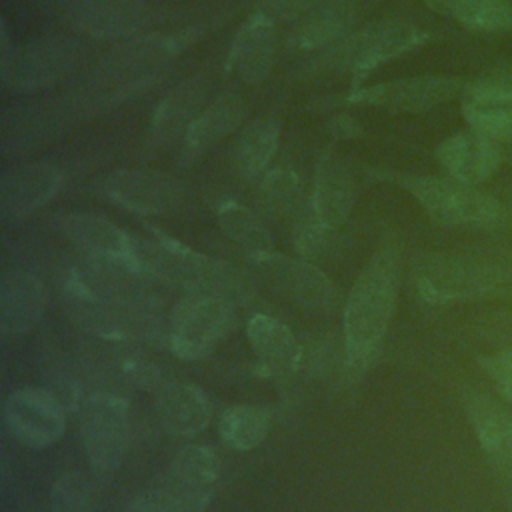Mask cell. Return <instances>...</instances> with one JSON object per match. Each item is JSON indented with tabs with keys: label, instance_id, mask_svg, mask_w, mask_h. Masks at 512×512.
I'll return each instance as SVG.
<instances>
[{
	"label": "cell",
	"instance_id": "obj_1",
	"mask_svg": "<svg viewBox=\"0 0 512 512\" xmlns=\"http://www.w3.org/2000/svg\"><path fill=\"white\" fill-rule=\"evenodd\" d=\"M198 28L178 34H150L118 46L78 90L74 106L98 110L152 82L158 68L198 38Z\"/></svg>",
	"mask_w": 512,
	"mask_h": 512
},
{
	"label": "cell",
	"instance_id": "obj_2",
	"mask_svg": "<svg viewBox=\"0 0 512 512\" xmlns=\"http://www.w3.org/2000/svg\"><path fill=\"white\" fill-rule=\"evenodd\" d=\"M398 294V256L382 246L360 272L344 306V340L352 364H362L382 342Z\"/></svg>",
	"mask_w": 512,
	"mask_h": 512
},
{
	"label": "cell",
	"instance_id": "obj_3",
	"mask_svg": "<svg viewBox=\"0 0 512 512\" xmlns=\"http://www.w3.org/2000/svg\"><path fill=\"white\" fill-rule=\"evenodd\" d=\"M152 242L136 238V266L166 286L182 288L188 294H218L230 298L238 292L234 276L216 260L180 244L154 230Z\"/></svg>",
	"mask_w": 512,
	"mask_h": 512
},
{
	"label": "cell",
	"instance_id": "obj_4",
	"mask_svg": "<svg viewBox=\"0 0 512 512\" xmlns=\"http://www.w3.org/2000/svg\"><path fill=\"white\" fill-rule=\"evenodd\" d=\"M62 300L68 316L86 332L108 340L156 342L164 334L160 308L128 306L88 290L68 270L62 282Z\"/></svg>",
	"mask_w": 512,
	"mask_h": 512
},
{
	"label": "cell",
	"instance_id": "obj_5",
	"mask_svg": "<svg viewBox=\"0 0 512 512\" xmlns=\"http://www.w3.org/2000/svg\"><path fill=\"white\" fill-rule=\"evenodd\" d=\"M220 474L218 456L206 446L180 450L160 480L144 492L130 512H204Z\"/></svg>",
	"mask_w": 512,
	"mask_h": 512
},
{
	"label": "cell",
	"instance_id": "obj_6",
	"mask_svg": "<svg viewBox=\"0 0 512 512\" xmlns=\"http://www.w3.org/2000/svg\"><path fill=\"white\" fill-rule=\"evenodd\" d=\"M404 186L428 216L446 226H496L504 218L500 202L474 184L450 176L398 174Z\"/></svg>",
	"mask_w": 512,
	"mask_h": 512
},
{
	"label": "cell",
	"instance_id": "obj_7",
	"mask_svg": "<svg viewBox=\"0 0 512 512\" xmlns=\"http://www.w3.org/2000/svg\"><path fill=\"white\" fill-rule=\"evenodd\" d=\"M80 60V46L68 36H40L14 46L0 58L2 86L16 94H38L66 78Z\"/></svg>",
	"mask_w": 512,
	"mask_h": 512
},
{
	"label": "cell",
	"instance_id": "obj_8",
	"mask_svg": "<svg viewBox=\"0 0 512 512\" xmlns=\"http://www.w3.org/2000/svg\"><path fill=\"white\" fill-rule=\"evenodd\" d=\"M428 40V32L414 24L384 20L368 24L342 38L330 48L326 60L336 70L366 74L388 60L420 48Z\"/></svg>",
	"mask_w": 512,
	"mask_h": 512
},
{
	"label": "cell",
	"instance_id": "obj_9",
	"mask_svg": "<svg viewBox=\"0 0 512 512\" xmlns=\"http://www.w3.org/2000/svg\"><path fill=\"white\" fill-rule=\"evenodd\" d=\"M412 284L422 302L442 306L486 296L496 286V272L470 258L426 254L414 262Z\"/></svg>",
	"mask_w": 512,
	"mask_h": 512
},
{
	"label": "cell",
	"instance_id": "obj_10",
	"mask_svg": "<svg viewBox=\"0 0 512 512\" xmlns=\"http://www.w3.org/2000/svg\"><path fill=\"white\" fill-rule=\"evenodd\" d=\"M86 460L98 476H110L128 448V404L112 392H92L82 402Z\"/></svg>",
	"mask_w": 512,
	"mask_h": 512
},
{
	"label": "cell",
	"instance_id": "obj_11",
	"mask_svg": "<svg viewBox=\"0 0 512 512\" xmlns=\"http://www.w3.org/2000/svg\"><path fill=\"white\" fill-rule=\"evenodd\" d=\"M232 320L230 298L218 294H188L168 324V340L176 356L196 360L208 354L226 334Z\"/></svg>",
	"mask_w": 512,
	"mask_h": 512
},
{
	"label": "cell",
	"instance_id": "obj_12",
	"mask_svg": "<svg viewBox=\"0 0 512 512\" xmlns=\"http://www.w3.org/2000/svg\"><path fill=\"white\" fill-rule=\"evenodd\" d=\"M466 82L452 76H412L356 88L346 102L368 104L396 112H424L464 94Z\"/></svg>",
	"mask_w": 512,
	"mask_h": 512
},
{
	"label": "cell",
	"instance_id": "obj_13",
	"mask_svg": "<svg viewBox=\"0 0 512 512\" xmlns=\"http://www.w3.org/2000/svg\"><path fill=\"white\" fill-rule=\"evenodd\" d=\"M262 278L296 304L320 312H328L338 302L336 286L324 272L306 260L264 252L250 256Z\"/></svg>",
	"mask_w": 512,
	"mask_h": 512
},
{
	"label": "cell",
	"instance_id": "obj_14",
	"mask_svg": "<svg viewBox=\"0 0 512 512\" xmlns=\"http://www.w3.org/2000/svg\"><path fill=\"white\" fill-rule=\"evenodd\" d=\"M4 420L10 432L30 448H44L56 442L64 428L60 400L48 388H20L4 400Z\"/></svg>",
	"mask_w": 512,
	"mask_h": 512
},
{
	"label": "cell",
	"instance_id": "obj_15",
	"mask_svg": "<svg viewBox=\"0 0 512 512\" xmlns=\"http://www.w3.org/2000/svg\"><path fill=\"white\" fill-rule=\"evenodd\" d=\"M106 194L126 210L138 214H166L182 200V184L158 170L124 168L106 176Z\"/></svg>",
	"mask_w": 512,
	"mask_h": 512
},
{
	"label": "cell",
	"instance_id": "obj_16",
	"mask_svg": "<svg viewBox=\"0 0 512 512\" xmlns=\"http://www.w3.org/2000/svg\"><path fill=\"white\" fill-rule=\"evenodd\" d=\"M462 404L472 432L494 470L502 478L512 476V412L478 390H464Z\"/></svg>",
	"mask_w": 512,
	"mask_h": 512
},
{
	"label": "cell",
	"instance_id": "obj_17",
	"mask_svg": "<svg viewBox=\"0 0 512 512\" xmlns=\"http://www.w3.org/2000/svg\"><path fill=\"white\" fill-rule=\"evenodd\" d=\"M466 124L498 144H512V80L482 78L462 94Z\"/></svg>",
	"mask_w": 512,
	"mask_h": 512
},
{
	"label": "cell",
	"instance_id": "obj_18",
	"mask_svg": "<svg viewBox=\"0 0 512 512\" xmlns=\"http://www.w3.org/2000/svg\"><path fill=\"white\" fill-rule=\"evenodd\" d=\"M62 172L50 162H30L6 170L0 178V212L4 218H24L44 206L62 186Z\"/></svg>",
	"mask_w": 512,
	"mask_h": 512
},
{
	"label": "cell",
	"instance_id": "obj_19",
	"mask_svg": "<svg viewBox=\"0 0 512 512\" xmlns=\"http://www.w3.org/2000/svg\"><path fill=\"white\" fill-rule=\"evenodd\" d=\"M436 158L446 176L478 186L494 176L502 162V152L498 142L468 128L442 140L436 148Z\"/></svg>",
	"mask_w": 512,
	"mask_h": 512
},
{
	"label": "cell",
	"instance_id": "obj_20",
	"mask_svg": "<svg viewBox=\"0 0 512 512\" xmlns=\"http://www.w3.org/2000/svg\"><path fill=\"white\" fill-rule=\"evenodd\" d=\"M56 224L72 244L86 252V256H100L136 264V238H132L110 220L96 214L70 212L62 214Z\"/></svg>",
	"mask_w": 512,
	"mask_h": 512
},
{
	"label": "cell",
	"instance_id": "obj_21",
	"mask_svg": "<svg viewBox=\"0 0 512 512\" xmlns=\"http://www.w3.org/2000/svg\"><path fill=\"white\" fill-rule=\"evenodd\" d=\"M246 336L266 376L280 382L294 376L300 366V346L286 324L268 314H256L246 324Z\"/></svg>",
	"mask_w": 512,
	"mask_h": 512
},
{
	"label": "cell",
	"instance_id": "obj_22",
	"mask_svg": "<svg viewBox=\"0 0 512 512\" xmlns=\"http://www.w3.org/2000/svg\"><path fill=\"white\" fill-rule=\"evenodd\" d=\"M274 60V22L266 14L250 16L232 38L226 68L248 84L266 78Z\"/></svg>",
	"mask_w": 512,
	"mask_h": 512
},
{
	"label": "cell",
	"instance_id": "obj_23",
	"mask_svg": "<svg viewBox=\"0 0 512 512\" xmlns=\"http://www.w3.org/2000/svg\"><path fill=\"white\" fill-rule=\"evenodd\" d=\"M312 216L330 228H340L354 206V180L348 166L332 152L318 158L312 190Z\"/></svg>",
	"mask_w": 512,
	"mask_h": 512
},
{
	"label": "cell",
	"instance_id": "obj_24",
	"mask_svg": "<svg viewBox=\"0 0 512 512\" xmlns=\"http://www.w3.org/2000/svg\"><path fill=\"white\" fill-rule=\"evenodd\" d=\"M44 286L24 270H6L0 278V330L4 336L28 332L44 312Z\"/></svg>",
	"mask_w": 512,
	"mask_h": 512
},
{
	"label": "cell",
	"instance_id": "obj_25",
	"mask_svg": "<svg viewBox=\"0 0 512 512\" xmlns=\"http://www.w3.org/2000/svg\"><path fill=\"white\" fill-rule=\"evenodd\" d=\"M156 412L162 428L172 436H194L210 422L206 394L186 382H168L156 396Z\"/></svg>",
	"mask_w": 512,
	"mask_h": 512
},
{
	"label": "cell",
	"instance_id": "obj_26",
	"mask_svg": "<svg viewBox=\"0 0 512 512\" xmlns=\"http://www.w3.org/2000/svg\"><path fill=\"white\" fill-rule=\"evenodd\" d=\"M246 116V104L234 96L224 94L216 98L198 118L190 124L184 134V156L188 160L214 148L222 138L234 132Z\"/></svg>",
	"mask_w": 512,
	"mask_h": 512
},
{
	"label": "cell",
	"instance_id": "obj_27",
	"mask_svg": "<svg viewBox=\"0 0 512 512\" xmlns=\"http://www.w3.org/2000/svg\"><path fill=\"white\" fill-rule=\"evenodd\" d=\"M70 14L80 30L102 38L136 30L144 16L134 0H76Z\"/></svg>",
	"mask_w": 512,
	"mask_h": 512
},
{
	"label": "cell",
	"instance_id": "obj_28",
	"mask_svg": "<svg viewBox=\"0 0 512 512\" xmlns=\"http://www.w3.org/2000/svg\"><path fill=\"white\" fill-rule=\"evenodd\" d=\"M64 108L56 104H32L14 110L12 116L2 120V146L4 150L20 152L38 146L42 140L50 138L64 124Z\"/></svg>",
	"mask_w": 512,
	"mask_h": 512
},
{
	"label": "cell",
	"instance_id": "obj_29",
	"mask_svg": "<svg viewBox=\"0 0 512 512\" xmlns=\"http://www.w3.org/2000/svg\"><path fill=\"white\" fill-rule=\"evenodd\" d=\"M204 84L198 78H188L172 88L156 108L152 120V136L156 142H168L178 134H186L198 118L204 102Z\"/></svg>",
	"mask_w": 512,
	"mask_h": 512
},
{
	"label": "cell",
	"instance_id": "obj_30",
	"mask_svg": "<svg viewBox=\"0 0 512 512\" xmlns=\"http://www.w3.org/2000/svg\"><path fill=\"white\" fill-rule=\"evenodd\" d=\"M356 22V6L348 0H334L312 12L294 32L292 44L300 50H316L338 44L350 34Z\"/></svg>",
	"mask_w": 512,
	"mask_h": 512
},
{
	"label": "cell",
	"instance_id": "obj_31",
	"mask_svg": "<svg viewBox=\"0 0 512 512\" xmlns=\"http://www.w3.org/2000/svg\"><path fill=\"white\" fill-rule=\"evenodd\" d=\"M432 10L478 32L512 30V0H422Z\"/></svg>",
	"mask_w": 512,
	"mask_h": 512
},
{
	"label": "cell",
	"instance_id": "obj_32",
	"mask_svg": "<svg viewBox=\"0 0 512 512\" xmlns=\"http://www.w3.org/2000/svg\"><path fill=\"white\" fill-rule=\"evenodd\" d=\"M218 224L226 232V236L244 248L250 256L272 252V234L270 230L260 222V218L246 206L234 202V200H224L218 210Z\"/></svg>",
	"mask_w": 512,
	"mask_h": 512
},
{
	"label": "cell",
	"instance_id": "obj_33",
	"mask_svg": "<svg viewBox=\"0 0 512 512\" xmlns=\"http://www.w3.org/2000/svg\"><path fill=\"white\" fill-rule=\"evenodd\" d=\"M280 142V126L272 118H260L244 128L236 146L238 170L252 178L266 170Z\"/></svg>",
	"mask_w": 512,
	"mask_h": 512
},
{
	"label": "cell",
	"instance_id": "obj_34",
	"mask_svg": "<svg viewBox=\"0 0 512 512\" xmlns=\"http://www.w3.org/2000/svg\"><path fill=\"white\" fill-rule=\"evenodd\" d=\"M270 428V414L262 406L240 404L224 410L220 416L222 442L238 452L256 448Z\"/></svg>",
	"mask_w": 512,
	"mask_h": 512
},
{
	"label": "cell",
	"instance_id": "obj_35",
	"mask_svg": "<svg viewBox=\"0 0 512 512\" xmlns=\"http://www.w3.org/2000/svg\"><path fill=\"white\" fill-rule=\"evenodd\" d=\"M258 194L268 212L286 214L300 198V178L288 168H274L260 180Z\"/></svg>",
	"mask_w": 512,
	"mask_h": 512
},
{
	"label": "cell",
	"instance_id": "obj_36",
	"mask_svg": "<svg viewBox=\"0 0 512 512\" xmlns=\"http://www.w3.org/2000/svg\"><path fill=\"white\" fill-rule=\"evenodd\" d=\"M52 512H94L88 482L78 472H64L52 486Z\"/></svg>",
	"mask_w": 512,
	"mask_h": 512
},
{
	"label": "cell",
	"instance_id": "obj_37",
	"mask_svg": "<svg viewBox=\"0 0 512 512\" xmlns=\"http://www.w3.org/2000/svg\"><path fill=\"white\" fill-rule=\"evenodd\" d=\"M334 228L322 224L314 216L302 220L294 228V246L302 258H320L334 244Z\"/></svg>",
	"mask_w": 512,
	"mask_h": 512
},
{
	"label": "cell",
	"instance_id": "obj_38",
	"mask_svg": "<svg viewBox=\"0 0 512 512\" xmlns=\"http://www.w3.org/2000/svg\"><path fill=\"white\" fill-rule=\"evenodd\" d=\"M478 362L482 370L494 380L502 398L512 402V348L500 350L490 356H482Z\"/></svg>",
	"mask_w": 512,
	"mask_h": 512
},
{
	"label": "cell",
	"instance_id": "obj_39",
	"mask_svg": "<svg viewBox=\"0 0 512 512\" xmlns=\"http://www.w3.org/2000/svg\"><path fill=\"white\" fill-rule=\"evenodd\" d=\"M118 366H120V372L124 374V378L134 384V386H140V388H152L156 386V382L160 380V372L154 364H150L148 360L144 358H138V356H122L118 360Z\"/></svg>",
	"mask_w": 512,
	"mask_h": 512
},
{
	"label": "cell",
	"instance_id": "obj_40",
	"mask_svg": "<svg viewBox=\"0 0 512 512\" xmlns=\"http://www.w3.org/2000/svg\"><path fill=\"white\" fill-rule=\"evenodd\" d=\"M314 0H268V12L266 16L270 18V14H278L280 18H290L296 16L300 12H306L310 8Z\"/></svg>",
	"mask_w": 512,
	"mask_h": 512
},
{
	"label": "cell",
	"instance_id": "obj_41",
	"mask_svg": "<svg viewBox=\"0 0 512 512\" xmlns=\"http://www.w3.org/2000/svg\"><path fill=\"white\" fill-rule=\"evenodd\" d=\"M332 132H334L336 136H346V138H350V136H354V134L358 132V124H356L352 118H348V116H338V118L332 122Z\"/></svg>",
	"mask_w": 512,
	"mask_h": 512
}]
</instances>
